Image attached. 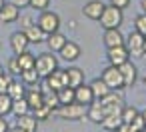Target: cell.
<instances>
[{
	"mask_svg": "<svg viewBox=\"0 0 146 132\" xmlns=\"http://www.w3.org/2000/svg\"><path fill=\"white\" fill-rule=\"evenodd\" d=\"M100 26L106 30V28H120V24L124 22V14H122V8H116V6H104L102 14H100Z\"/></svg>",
	"mask_w": 146,
	"mask_h": 132,
	"instance_id": "cell-1",
	"label": "cell"
},
{
	"mask_svg": "<svg viewBox=\"0 0 146 132\" xmlns=\"http://www.w3.org/2000/svg\"><path fill=\"white\" fill-rule=\"evenodd\" d=\"M54 112L64 120H82L86 116V106L78 102H70V104H60Z\"/></svg>",
	"mask_w": 146,
	"mask_h": 132,
	"instance_id": "cell-2",
	"label": "cell"
},
{
	"mask_svg": "<svg viewBox=\"0 0 146 132\" xmlns=\"http://www.w3.org/2000/svg\"><path fill=\"white\" fill-rule=\"evenodd\" d=\"M34 68L38 70L40 78H46L48 74H52V72L58 68V58H56L54 54H50V52H44V54L36 56V64H34Z\"/></svg>",
	"mask_w": 146,
	"mask_h": 132,
	"instance_id": "cell-3",
	"label": "cell"
},
{
	"mask_svg": "<svg viewBox=\"0 0 146 132\" xmlns=\"http://www.w3.org/2000/svg\"><path fill=\"white\" fill-rule=\"evenodd\" d=\"M36 24H38V26L46 32V36H48V34H52V32H58V28H60V16H58L56 12H52V10H42Z\"/></svg>",
	"mask_w": 146,
	"mask_h": 132,
	"instance_id": "cell-4",
	"label": "cell"
},
{
	"mask_svg": "<svg viewBox=\"0 0 146 132\" xmlns=\"http://www.w3.org/2000/svg\"><path fill=\"white\" fill-rule=\"evenodd\" d=\"M100 78L106 82V86H108L110 90H122V88H124V80H122V74H120L118 66H112V64L106 66V68L102 70Z\"/></svg>",
	"mask_w": 146,
	"mask_h": 132,
	"instance_id": "cell-5",
	"label": "cell"
},
{
	"mask_svg": "<svg viewBox=\"0 0 146 132\" xmlns=\"http://www.w3.org/2000/svg\"><path fill=\"white\" fill-rule=\"evenodd\" d=\"M124 46L132 56H144V36L140 32H130V36L124 38Z\"/></svg>",
	"mask_w": 146,
	"mask_h": 132,
	"instance_id": "cell-6",
	"label": "cell"
},
{
	"mask_svg": "<svg viewBox=\"0 0 146 132\" xmlns=\"http://www.w3.org/2000/svg\"><path fill=\"white\" fill-rule=\"evenodd\" d=\"M62 86H68V76H66V70H62V68H56L52 74H48L46 76V88H50V90H60Z\"/></svg>",
	"mask_w": 146,
	"mask_h": 132,
	"instance_id": "cell-7",
	"label": "cell"
},
{
	"mask_svg": "<svg viewBox=\"0 0 146 132\" xmlns=\"http://www.w3.org/2000/svg\"><path fill=\"white\" fill-rule=\"evenodd\" d=\"M106 116V106L100 102V100H92L88 106H86V118L92 120L94 124H100Z\"/></svg>",
	"mask_w": 146,
	"mask_h": 132,
	"instance_id": "cell-8",
	"label": "cell"
},
{
	"mask_svg": "<svg viewBox=\"0 0 146 132\" xmlns=\"http://www.w3.org/2000/svg\"><path fill=\"white\" fill-rule=\"evenodd\" d=\"M106 58H108V62H110L112 66H120V64H124L126 60H130V52H128V50H126V46L122 44V46L108 48Z\"/></svg>",
	"mask_w": 146,
	"mask_h": 132,
	"instance_id": "cell-9",
	"label": "cell"
},
{
	"mask_svg": "<svg viewBox=\"0 0 146 132\" xmlns=\"http://www.w3.org/2000/svg\"><path fill=\"white\" fill-rule=\"evenodd\" d=\"M18 16H20V8L14 6L12 2H4V6L0 8V22L2 24H12L18 20Z\"/></svg>",
	"mask_w": 146,
	"mask_h": 132,
	"instance_id": "cell-10",
	"label": "cell"
},
{
	"mask_svg": "<svg viewBox=\"0 0 146 132\" xmlns=\"http://www.w3.org/2000/svg\"><path fill=\"white\" fill-rule=\"evenodd\" d=\"M102 40H104L106 48H114V46H122L124 44V36H122L120 28H106Z\"/></svg>",
	"mask_w": 146,
	"mask_h": 132,
	"instance_id": "cell-11",
	"label": "cell"
},
{
	"mask_svg": "<svg viewBox=\"0 0 146 132\" xmlns=\"http://www.w3.org/2000/svg\"><path fill=\"white\" fill-rule=\"evenodd\" d=\"M28 46H30V40L26 38V34L22 30H18L10 36V48L14 54H22L24 50H28Z\"/></svg>",
	"mask_w": 146,
	"mask_h": 132,
	"instance_id": "cell-12",
	"label": "cell"
},
{
	"mask_svg": "<svg viewBox=\"0 0 146 132\" xmlns=\"http://www.w3.org/2000/svg\"><path fill=\"white\" fill-rule=\"evenodd\" d=\"M92 100H96V98H94V94H92L90 84H80V86H76V88H74V102L88 106Z\"/></svg>",
	"mask_w": 146,
	"mask_h": 132,
	"instance_id": "cell-13",
	"label": "cell"
},
{
	"mask_svg": "<svg viewBox=\"0 0 146 132\" xmlns=\"http://www.w3.org/2000/svg\"><path fill=\"white\" fill-rule=\"evenodd\" d=\"M118 70H120V74H122L124 88L134 86V82H136V66H134L130 60H126L124 64H120V66H118Z\"/></svg>",
	"mask_w": 146,
	"mask_h": 132,
	"instance_id": "cell-14",
	"label": "cell"
},
{
	"mask_svg": "<svg viewBox=\"0 0 146 132\" xmlns=\"http://www.w3.org/2000/svg\"><path fill=\"white\" fill-rule=\"evenodd\" d=\"M104 6H106V4L100 2V0H90V2L84 4L82 14H84L86 18H90V20H98L100 14H102V10H104Z\"/></svg>",
	"mask_w": 146,
	"mask_h": 132,
	"instance_id": "cell-15",
	"label": "cell"
},
{
	"mask_svg": "<svg viewBox=\"0 0 146 132\" xmlns=\"http://www.w3.org/2000/svg\"><path fill=\"white\" fill-rule=\"evenodd\" d=\"M58 54H60L66 62H74V60H78V56H80V46H78L76 42H72V40H66V44L58 50Z\"/></svg>",
	"mask_w": 146,
	"mask_h": 132,
	"instance_id": "cell-16",
	"label": "cell"
},
{
	"mask_svg": "<svg viewBox=\"0 0 146 132\" xmlns=\"http://www.w3.org/2000/svg\"><path fill=\"white\" fill-rule=\"evenodd\" d=\"M22 32L26 34V38L30 40V44H40V42L46 40V32H44L38 24H30V26H26Z\"/></svg>",
	"mask_w": 146,
	"mask_h": 132,
	"instance_id": "cell-17",
	"label": "cell"
},
{
	"mask_svg": "<svg viewBox=\"0 0 146 132\" xmlns=\"http://www.w3.org/2000/svg\"><path fill=\"white\" fill-rule=\"evenodd\" d=\"M122 122H124V120H122V112H110V114H106V116H104V120H102L100 124H102V128H104V130L116 132V130H118V126H120Z\"/></svg>",
	"mask_w": 146,
	"mask_h": 132,
	"instance_id": "cell-18",
	"label": "cell"
},
{
	"mask_svg": "<svg viewBox=\"0 0 146 132\" xmlns=\"http://www.w3.org/2000/svg\"><path fill=\"white\" fill-rule=\"evenodd\" d=\"M16 126H20L24 132H36L38 130V120H36V116L34 114H22V116H18V120H16Z\"/></svg>",
	"mask_w": 146,
	"mask_h": 132,
	"instance_id": "cell-19",
	"label": "cell"
},
{
	"mask_svg": "<svg viewBox=\"0 0 146 132\" xmlns=\"http://www.w3.org/2000/svg\"><path fill=\"white\" fill-rule=\"evenodd\" d=\"M66 40H68V38H66L64 34H60V32H52V34H48V36H46V40H44V42L48 44L50 52H58V50L66 44Z\"/></svg>",
	"mask_w": 146,
	"mask_h": 132,
	"instance_id": "cell-20",
	"label": "cell"
},
{
	"mask_svg": "<svg viewBox=\"0 0 146 132\" xmlns=\"http://www.w3.org/2000/svg\"><path fill=\"white\" fill-rule=\"evenodd\" d=\"M66 76H68V86H72V88L84 84V70L82 68H76V66L66 68Z\"/></svg>",
	"mask_w": 146,
	"mask_h": 132,
	"instance_id": "cell-21",
	"label": "cell"
},
{
	"mask_svg": "<svg viewBox=\"0 0 146 132\" xmlns=\"http://www.w3.org/2000/svg\"><path fill=\"white\" fill-rule=\"evenodd\" d=\"M24 98H26V102H28L30 110H34V108H38V106H42V104H44V98H42V90L38 88V84H36V88L28 90Z\"/></svg>",
	"mask_w": 146,
	"mask_h": 132,
	"instance_id": "cell-22",
	"label": "cell"
},
{
	"mask_svg": "<svg viewBox=\"0 0 146 132\" xmlns=\"http://www.w3.org/2000/svg\"><path fill=\"white\" fill-rule=\"evenodd\" d=\"M16 58H18V64H20V72L28 70V68H34V64H36V56L28 50H24L22 54H16Z\"/></svg>",
	"mask_w": 146,
	"mask_h": 132,
	"instance_id": "cell-23",
	"label": "cell"
},
{
	"mask_svg": "<svg viewBox=\"0 0 146 132\" xmlns=\"http://www.w3.org/2000/svg\"><path fill=\"white\" fill-rule=\"evenodd\" d=\"M90 88H92L94 98H102V96H106V94L110 92V88L106 86V82H104L102 78H94V80L90 82Z\"/></svg>",
	"mask_w": 146,
	"mask_h": 132,
	"instance_id": "cell-24",
	"label": "cell"
},
{
	"mask_svg": "<svg viewBox=\"0 0 146 132\" xmlns=\"http://www.w3.org/2000/svg\"><path fill=\"white\" fill-rule=\"evenodd\" d=\"M6 94L12 98V100H16V98H24L26 96V88H24V82L20 84V82H16V80H12L10 82V86H8V90H6Z\"/></svg>",
	"mask_w": 146,
	"mask_h": 132,
	"instance_id": "cell-25",
	"label": "cell"
},
{
	"mask_svg": "<svg viewBox=\"0 0 146 132\" xmlns=\"http://www.w3.org/2000/svg\"><path fill=\"white\" fill-rule=\"evenodd\" d=\"M42 98H44V104H46L48 108H52V110H56V108L60 106L56 90H50V88H42Z\"/></svg>",
	"mask_w": 146,
	"mask_h": 132,
	"instance_id": "cell-26",
	"label": "cell"
},
{
	"mask_svg": "<svg viewBox=\"0 0 146 132\" xmlns=\"http://www.w3.org/2000/svg\"><path fill=\"white\" fill-rule=\"evenodd\" d=\"M20 78H22L24 84H28V86H36L38 80H40V74H38L36 68H28V70H22V72H20Z\"/></svg>",
	"mask_w": 146,
	"mask_h": 132,
	"instance_id": "cell-27",
	"label": "cell"
},
{
	"mask_svg": "<svg viewBox=\"0 0 146 132\" xmlns=\"http://www.w3.org/2000/svg\"><path fill=\"white\" fill-rule=\"evenodd\" d=\"M28 112H30V106H28L26 98H16V100H12V114H16V118L22 116V114H28Z\"/></svg>",
	"mask_w": 146,
	"mask_h": 132,
	"instance_id": "cell-28",
	"label": "cell"
},
{
	"mask_svg": "<svg viewBox=\"0 0 146 132\" xmlns=\"http://www.w3.org/2000/svg\"><path fill=\"white\" fill-rule=\"evenodd\" d=\"M56 94H58V102H60V104H70V102H74V88H72V86H62Z\"/></svg>",
	"mask_w": 146,
	"mask_h": 132,
	"instance_id": "cell-29",
	"label": "cell"
},
{
	"mask_svg": "<svg viewBox=\"0 0 146 132\" xmlns=\"http://www.w3.org/2000/svg\"><path fill=\"white\" fill-rule=\"evenodd\" d=\"M12 114V98L6 92H0V116Z\"/></svg>",
	"mask_w": 146,
	"mask_h": 132,
	"instance_id": "cell-30",
	"label": "cell"
},
{
	"mask_svg": "<svg viewBox=\"0 0 146 132\" xmlns=\"http://www.w3.org/2000/svg\"><path fill=\"white\" fill-rule=\"evenodd\" d=\"M52 112H54V110H52V108H48L46 104H42V106H38V108H34V110H32V114L36 116V120H48V118L52 116Z\"/></svg>",
	"mask_w": 146,
	"mask_h": 132,
	"instance_id": "cell-31",
	"label": "cell"
},
{
	"mask_svg": "<svg viewBox=\"0 0 146 132\" xmlns=\"http://www.w3.org/2000/svg\"><path fill=\"white\" fill-rule=\"evenodd\" d=\"M138 114H140V112H138V108H136V106H122V120H124V122H128V124H130Z\"/></svg>",
	"mask_w": 146,
	"mask_h": 132,
	"instance_id": "cell-32",
	"label": "cell"
},
{
	"mask_svg": "<svg viewBox=\"0 0 146 132\" xmlns=\"http://www.w3.org/2000/svg\"><path fill=\"white\" fill-rule=\"evenodd\" d=\"M134 30L140 32L142 36H146V12H142V14L136 16V20H134Z\"/></svg>",
	"mask_w": 146,
	"mask_h": 132,
	"instance_id": "cell-33",
	"label": "cell"
},
{
	"mask_svg": "<svg viewBox=\"0 0 146 132\" xmlns=\"http://www.w3.org/2000/svg\"><path fill=\"white\" fill-rule=\"evenodd\" d=\"M6 70H8V74H12V76H16V74H20V64H18V58H16V54L8 58V64H6Z\"/></svg>",
	"mask_w": 146,
	"mask_h": 132,
	"instance_id": "cell-34",
	"label": "cell"
},
{
	"mask_svg": "<svg viewBox=\"0 0 146 132\" xmlns=\"http://www.w3.org/2000/svg\"><path fill=\"white\" fill-rule=\"evenodd\" d=\"M48 6H50V0H30V8L38 10V12L48 10Z\"/></svg>",
	"mask_w": 146,
	"mask_h": 132,
	"instance_id": "cell-35",
	"label": "cell"
},
{
	"mask_svg": "<svg viewBox=\"0 0 146 132\" xmlns=\"http://www.w3.org/2000/svg\"><path fill=\"white\" fill-rule=\"evenodd\" d=\"M130 124H132V128H134V130H138V132H144V130H146V122H144L142 112H140V114H138V116H136Z\"/></svg>",
	"mask_w": 146,
	"mask_h": 132,
	"instance_id": "cell-36",
	"label": "cell"
},
{
	"mask_svg": "<svg viewBox=\"0 0 146 132\" xmlns=\"http://www.w3.org/2000/svg\"><path fill=\"white\" fill-rule=\"evenodd\" d=\"M12 80H14V78H12V74H8V72H4L2 76H0V92H6Z\"/></svg>",
	"mask_w": 146,
	"mask_h": 132,
	"instance_id": "cell-37",
	"label": "cell"
},
{
	"mask_svg": "<svg viewBox=\"0 0 146 132\" xmlns=\"http://www.w3.org/2000/svg\"><path fill=\"white\" fill-rule=\"evenodd\" d=\"M110 4L116 6V8H122V10H124V8L130 4V0H110Z\"/></svg>",
	"mask_w": 146,
	"mask_h": 132,
	"instance_id": "cell-38",
	"label": "cell"
},
{
	"mask_svg": "<svg viewBox=\"0 0 146 132\" xmlns=\"http://www.w3.org/2000/svg\"><path fill=\"white\" fill-rule=\"evenodd\" d=\"M116 132H138V130H134L132 128V124H128V122H122L120 126H118V130Z\"/></svg>",
	"mask_w": 146,
	"mask_h": 132,
	"instance_id": "cell-39",
	"label": "cell"
},
{
	"mask_svg": "<svg viewBox=\"0 0 146 132\" xmlns=\"http://www.w3.org/2000/svg\"><path fill=\"white\" fill-rule=\"evenodd\" d=\"M8 130H10V126H8L6 116H0V132H8Z\"/></svg>",
	"mask_w": 146,
	"mask_h": 132,
	"instance_id": "cell-40",
	"label": "cell"
},
{
	"mask_svg": "<svg viewBox=\"0 0 146 132\" xmlns=\"http://www.w3.org/2000/svg\"><path fill=\"white\" fill-rule=\"evenodd\" d=\"M10 2H12L14 6H18V8H26V6H30V0H10Z\"/></svg>",
	"mask_w": 146,
	"mask_h": 132,
	"instance_id": "cell-41",
	"label": "cell"
},
{
	"mask_svg": "<svg viewBox=\"0 0 146 132\" xmlns=\"http://www.w3.org/2000/svg\"><path fill=\"white\" fill-rule=\"evenodd\" d=\"M30 24H32V18H30V16H22V26L26 28V26H30Z\"/></svg>",
	"mask_w": 146,
	"mask_h": 132,
	"instance_id": "cell-42",
	"label": "cell"
},
{
	"mask_svg": "<svg viewBox=\"0 0 146 132\" xmlns=\"http://www.w3.org/2000/svg\"><path fill=\"white\" fill-rule=\"evenodd\" d=\"M8 132H24V130H22V128H20V126H14V128H10V130H8Z\"/></svg>",
	"mask_w": 146,
	"mask_h": 132,
	"instance_id": "cell-43",
	"label": "cell"
},
{
	"mask_svg": "<svg viewBox=\"0 0 146 132\" xmlns=\"http://www.w3.org/2000/svg\"><path fill=\"white\" fill-rule=\"evenodd\" d=\"M140 6H142V12H146V0H140Z\"/></svg>",
	"mask_w": 146,
	"mask_h": 132,
	"instance_id": "cell-44",
	"label": "cell"
},
{
	"mask_svg": "<svg viewBox=\"0 0 146 132\" xmlns=\"http://www.w3.org/2000/svg\"><path fill=\"white\" fill-rule=\"evenodd\" d=\"M2 74H4V66H2V64H0V76H2Z\"/></svg>",
	"mask_w": 146,
	"mask_h": 132,
	"instance_id": "cell-45",
	"label": "cell"
},
{
	"mask_svg": "<svg viewBox=\"0 0 146 132\" xmlns=\"http://www.w3.org/2000/svg\"><path fill=\"white\" fill-rule=\"evenodd\" d=\"M142 84H144V88H146V74H144V78H142Z\"/></svg>",
	"mask_w": 146,
	"mask_h": 132,
	"instance_id": "cell-46",
	"label": "cell"
},
{
	"mask_svg": "<svg viewBox=\"0 0 146 132\" xmlns=\"http://www.w3.org/2000/svg\"><path fill=\"white\" fill-rule=\"evenodd\" d=\"M4 2H6V0H0V8H2V6H4Z\"/></svg>",
	"mask_w": 146,
	"mask_h": 132,
	"instance_id": "cell-47",
	"label": "cell"
},
{
	"mask_svg": "<svg viewBox=\"0 0 146 132\" xmlns=\"http://www.w3.org/2000/svg\"><path fill=\"white\" fill-rule=\"evenodd\" d=\"M144 54H146V36H144Z\"/></svg>",
	"mask_w": 146,
	"mask_h": 132,
	"instance_id": "cell-48",
	"label": "cell"
},
{
	"mask_svg": "<svg viewBox=\"0 0 146 132\" xmlns=\"http://www.w3.org/2000/svg\"><path fill=\"white\" fill-rule=\"evenodd\" d=\"M142 116H144V122H146V110H144V112H142Z\"/></svg>",
	"mask_w": 146,
	"mask_h": 132,
	"instance_id": "cell-49",
	"label": "cell"
},
{
	"mask_svg": "<svg viewBox=\"0 0 146 132\" xmlns=\"http://www.w3.org/2000/svg\"><path fill=\"white\" fill-rule=\"evenodd\" d=\"M0 48H2V42H0Z\"/></svg>",
	"mask_w": 146,
	"mask_h": 132,
	"instance_id": "cell-50",
	"label": "cell"
}]
</instances>
